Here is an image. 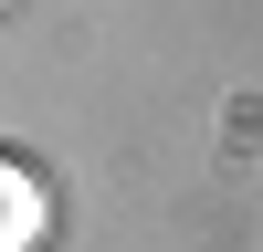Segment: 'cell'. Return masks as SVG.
Masks as SVG:
<instances>
[{
  "instance_id": "6da1fadb",
  "label": "cell",
  "mask_w": 263,
  "mask_h": 252,
  "mask_svg": "<svg viewBox=\"0 0 263 252\" xmlns=\"http://www.w3.org/2000/svg\"><path fill=\"white\" fill-rule=\"evenodd\" d=\"M0 200H11V252H32V242H42V189L11 168V179H0Z\"/></svg>"
}]
</instances>
